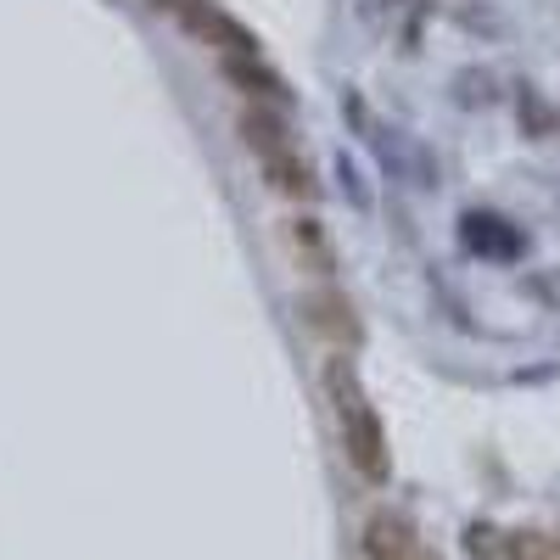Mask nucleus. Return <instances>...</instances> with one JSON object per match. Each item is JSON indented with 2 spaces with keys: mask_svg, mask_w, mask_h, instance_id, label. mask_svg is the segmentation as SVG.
Here are the masks:
<instances>
[{
  "mask_svg": "<svg viewBox=\"0 0 560 560\" xmlns=\"http://www.w3.org/2000/svg\"><path fill=\"white\" fill-rule=\"evenodd\" d=\"M325 398H331L337 438H342L348 465H353L370 488H382V482L393 477V448H387V432H382V415H376V404L364 398V387H359V376H353L348 359L325 364Z\"/></svg>",
  "mask_w": 560,
  "mask_h": 560,
  "instance_id": "obj_1",
  "label": "nucleus"
},
{
  "mask_svg": "<svg viewBox=\"0 0 560 560\" xmlns=\"http://www.w3.org/2000/svg\"><path fill=\"white\" fill-rule=\"evenodd\" d=\"M298 314H303L308 331H319L325 342L359 348V314H353V303H348L342 292H308V298L298 303Z\"/></svg>",
  "mask_w": 560,
  "mask_h": 560,
  "instance_id": "obj_2",
  "label": "nucleus"
},
{
  "mask_svg": "<svg viewBox=\"0 0 560 560\" xmlns=\"http://www.w3.org/2000/svg\"><path fill=\"white\" fill-rule=\"evenodd\" d=\"M179 18H185V28H191L202 45H213L219 57H258V39H253V34L236 23V18L213 12L208 0H197V7H185Z\"/></svg>",
  "mask_w": 560,
  "mask_h": 560,
  "instance_id": "obj_3",
  "label": "nucleus"
},
{
  "mask_svg": "<svg viewBox=\"0 0 560 560\" xmlns=\"http://www.w3.org/2000/svg\"><path fill=\"white\" fill-rule=\"evenodd\" d=\"M287 247H292L298 269H308V275H319V280L337 275V247H331V236H325V224H319L314 213L287 219Z\"/></svg>",
  "mask_w": 560,
  "mask_h": 560,
  "instance_id": "obj_4",
  "label": "nucleus"
},
{
  "mask_svg": "<svg viewBox=\"0 0 560 560\" xmlns=\"http://www.w3.org/2000/svg\"><path fill=\"white\" fill-rule=\"evenodd\" d=\"M219 68H224V79H230V84L247 90V96H253V102H264V107H287V102H292L287 79H280L264 57H219Z\"/></svg>",
  "mask_w": 560,
  "mask_h": 560,
  "instance_id": "obj_5",
  "label": "nucleus"
},
{
  "mask_svg": "<svg viewBox=\"0 0 560 560\" xmlns=\"http://www.w3.org/2000/svg\"><path fill=\"white\" fill-rule=\"evenodd\" d=\"M236 135H242V147L258 158V163H269V158H280V152H292L298 140H292V129L280 124V113L275 107H247L242 118H236Z\"/></svg>",
  "mask_w": 560,
  "mask_h": 560,
  "instance_id": "obj_6",
  "label": "nucleus"
},
{
  "mask_svg": "<svg viewBox=\"0 0 560 560\" xmlns=\"http://www.w3.org/2000/svg\"><path fill=\"white\" fill-rule=\"evenodd\" d=\"M420 549V533L398 516V510H376L364 522V560H409Z\"/></svg>",
  "mask_w": 560,
  "mask_h": 560,
  "instance_id": "obj_7",
  "label": "nucleus"
},
{
  "mask_svg": "<svg viewBox=\"0 0 560 560\" xmlns=\"http://www.w3.org/2000/svg\"><path fill=\"white\" fill-rule=\"evenodd\" d=\"M459 236H465V247L482 253V258H516L522 253V236L504 219H493V213H465Z\"/></svg>",
  "mask_w": 560,
  "mask_h": 560,
  "instance_id": "obj_8",
  "label": "nucleus"
},
{
  "mask_svg": "<svg viewBox=\"0 0 560 560\" xmlns=\"http://www.w3.org/2000/svg\"><path fill=\"white\" fill-rule=\"evenodd\" d=\"M264 174H269V185L280 197H298V202H314V174H308V163H303V152L292 147V152H280V158H269V163H258Z\"/></svg>",
  "mask_w": 560,
  "mask_h": 560,
  "instance_id": "obj_9",
  "label": "nucleus"
},
{
  "mask_svg": "<svg viewBox=\"0 0 560 560\" xmlns=\"http://www.w3.org/2000/svg\"><path fill=\"white\" fill-rule=\"evenodd\" d=\"M522 129H527L533 140L549 129V107L538 102V90H522Z\"/></svg>",
  "mask_w": 560,
  "mask_h": 560,
  "instance_id": "obj_10",
  "label": "nucleus"
},
{
  "mask_svg": "<svg viewBox=\"0 0 560 560\" xmlns=\"http://www.w3.org/2000/svg\"><path fill=\"white\" fill-rule=\"evenodd\" d=\"M527 292H533V298H544V303H560V269L533 275V280H527Z\"/></svg>",
  "mask_w": 560,
  "mask_h": 560,
  "instance_id": "obj_11",
  "label": "nucleus"
},
{
  "mask_svg": "<svg viewBox=\"0 0 560 560\" xmlns=\"http://www.w3.org/2000/svg\"><path fill=\"white\" fill-rule=\"evenodd\" d=\"M499 544H493V533L488 527H471V555H493Z\"/></svg>",
  "mask_w": 560,
  "mask_h": 560,
  "instance_id": "obj_12",
  "label": "nucleus"
},
{
  "mask_svg": "<svg viewBox=\"0 0 560 560\" xmlns=\"http://www.w3.org/2000/svg\"><path fill=\"white\" fill-rule=\"evenodd\" d=\"M163 12H185V7H197V0H158Z\"/></svg>",
  "mask_w": 560,
  "mask_h": 560,
  "instance_id": "obj_13",
  "label": "nucleus"
}]
</instances>
